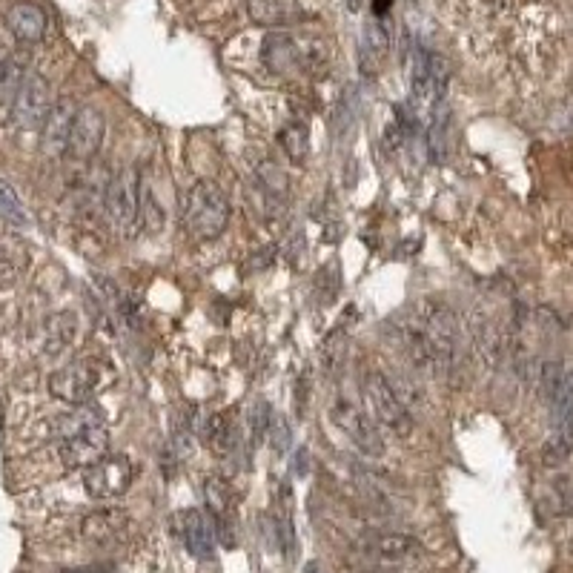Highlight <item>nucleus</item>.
Wrapping results in <instances>:
<instances>
[{
  "instance_id": "obj_1",
  "label": "nucleus",
  "mask_w": 573,
  "mask_h": 573,
  "mask_svg": "<svg viewBox=\"0 0 573 573\" xmlns=\"http://www.w3.org/2000/svg\"><path fill=\"white\" fill-rule=\"evenodd\" d=\"M407 313L425 330V336L442 359L445 379L453 382L465 364V327H462L459 316L447 307L445 301H433V298L416 301Z\"/></svg>"
},
{
  "instance_id": "obj_2",
  "label": "nucleus",
  "mask_w": 573,
  "mask_h": 573,
  "mask_svg": "<svg viewBox=\"0 0 573 573\" xmlns=\"http://www.w3.org/2000/svg\"><path fill=\"white\" fill-rule=\"evenodd\" d=\"M181 224L198 241H213L230 224V201L213 181H198L181 195Z\"/></svg>"
},
{
  "instance_id": "obj_3",
  "label": "nucleus",
  "mask_w": 573,
  "mask_h": 573,
  "mask_svg": "<svg viewBox=\"0 0 573 573\" xmlns=\"http://www.w3.org/2000/svg\"><path fill=\"white\" fill-rule=\"evenodd\" d=\"M364 396H367V404L373 410V416L379 419V425L387 427L393 436L399 439H410L413 430H416V419L410 416L404 399L396 393V387L384 379L382 373L370 370L364 376Z\"/></svg>"
},
{
  "instance_id": "obj_4",
  "label": "nucleus",
  "mask_w": 573,
  "mask_h": 573,
  "mask_svg": "<svg viewBox=\"0 0 573 573\" xmlns=\"http://www.w3.org/2000/svg\"><path fill=\"white\" fill-rule=\"evenodd\" d=\"M104 210L118 233H135L141 221V175L135 167L118 172L104 192Z\"/></svg>"
},
{
  "instance_id": "obj_5",
  "label": "nucleus",
  "mask_w": 573,
  "mask_h": 573,
  "mask_svg": "<svg viewBox=\"0 0 573 573\" xmlns=\"http://www.w3.org/2000/svg\"><path fill=\"white\" fill-rule=\"evenodd\" d=\"M98 387H101V364L92 359L72 361L58 373H52L49 379V393L58 402L72 404V407L89 402Z\"/></svg>"
},
{
  "instance_id": "obj_6",
  "label": "nucleus",
  "mask_w": 573,
  "mask_h": 573,
  "mask_svg": "<svg viewBox=\"0 0 573 573\" xmlns=\"http://www.w3.org/2000/svg\"><path fill=\"white\" fill-rule=\"evenodd\" d=\"M49 109H52V86L43 75H29L9 107V121L15 129H38L43 127Z\"/></svg>"
},
{
  "instance_id": "obj_7",
  "label": "nucleus",
  "mask_w": 573,
  "mask_h": 573,
  "mask_svg": "<svg viewBox=\"0 0 573 573\" xmlns=\"http://www.w3.org/2000/svg\"><path fill=\"white\" fill-rule=\"evenodd\" d=\"M135 479V467L127 456H104L101 462L86 467L84 488L92 499H115L124 496Z\"/></svg>"
},
{
  "instance_id": "obj_8",
  "label": "nucleus",
  "mask_w": 573,
  "mask_h": 573,
  "mask_svg": "<svg viewBox=\"0 0 573 573\" xmlns=\"http://www.w3.org/2000/svg\"><path fill=\"white\" fill-rule=\"evenodd\" d=\"M361 553L376 568H402L407 562L419 559L425 548L416 536H407V533H370L361 542Z\"/></svg>"
},
{
  "instance_id": "obj_9",
  "label": "nucleus",
  "mask_w": 573,
  "mask_h": 573,
  "mask_svg": "<svg viewBox=\"0 0 573 573\" xmlns=\"http://www.w3.org/2000/svg\"><path fill=\"white\" fill-rule=\"evenodd\" d=\"M333 419H336V425L350 436V442L359 447L361 453L376 456V459L382 456L384 453L382 433H379V427L373 425V419H370L367 413H361L356 404L339 402L333 407Z\"/></svg>"
},
{
  "instance_id": "obj_10",
  "label": "nucleus",
  "mask_w": 573,
  "mask_h": 573,
  "mask_svg": "<svg viewBox=\"0 0 573 573\" xmlns=\"http://www.w3.org/2000/svg\"><path fill=\"white\" fill-rule=\"evenodd\" d=\"M104 115L95 107H81L75 115V124H72V135H69V149L66 155L75 158V161H89L98 155V149L104 144Z\"/></svg>"
},
{
  "instance_id": "obj_11",
  "label": "nucleus",
  "mask_w": 573,
  "mask_h": 573,
  "mask_svg": "<svg viewBox=\"0 0 573 573\" xmlns=\"http://www.w3.org/2000/svg\"><path fill=\"white\" fill-rule=\"evenodd\" d=\"M75 115H78V107L72 98H61L55 101L46 121L41 127V149L43 155L49 158H58V155H66L69 149V135H72V124H75Z\"/></svg>"
},
{
  "instance_id": "obj_12",
  "label": "nucleus",
  "mask_w": 573,
  "mask_h": 573,
  "mask_svg": "<svg viewBox=\"0 0 573 573\" xmlns=\"http://www.w3.org/2000/svg\"><path fill=\"white\" fill-rule=\"evenodd\" d=\"M109 450V433L107 427H92L84 430L72 439L61 442V462L69 470H78V467H92L95 462H101Z\"/></svg>"
},
{
  "instance_id": "obj_13",
  "label": "nucleus",
  "mask_w": 573,
  "mask_h": 573,
  "mask_svg": "<svg viewBox=\"0 0 573 573\" xmlns=\"http://www.w3.org/2000/svg\"><path fill=\"white\" fill-rule=\"evenodd\" d=\"M467 333L473 339V347L479 353V359L488 367H496L502 356H505V330L502 324L493 319L490 313H470L467 316Z\"/></svg>"
},
{
  "instance_id": "obj_14",
  "label": "nucleus",
  "mask_w": 573,
  "mask_h": 573,
  "mask_svg": "<svg viewBox=\"0 0 573 573\" xmlns=\"http://www.w3.org/2000/svg\"><path fill=\"white\" fill-rule=\"evenodd\" d=\"M175 533L181 536L184 548L195 556V559H210L215 545V525L201 510H184L175 516Z\"/></svg>"
},
{
  "instance_id": "obj_15",
  "label": "nucleus",
  "mask_w": 573,
  "mask_h": 573,
  "mask_svg": "<svg viewBox=\"0 0 573 573\" xmlns=\"http://www.w3.org/2000/svg\"><path fill=\"white\" fill-rule=\"evenodd\" d=\"M6 26H9L15 41L32 46V43H41L46 38L49 21H46V12H43L41 6H35V3H15L6 12Z\"/></svg>"
},
{
  "instance_id": "obj_16",
  "label": "nucleus",
  "mask_w": 573,
  "mask_h": 573,
  "mask_svg": "<svg viewBox=\"0 0 573 573\" xmlns=\"http://www.w3.org/2000/svg\"><path fill=\"white\" fill-rule=\"evenodd\" d=\"M127 528V513L118 508L95 510L84 519V539L92 545H112L115 539H121V533Z\"/></svg>"
},
{
  "instance_id": "obj_17",
  "label": "nucleus",
  "mask_w": 573,
  "mask_h": 573,
  "mask_svg": "<svg viewBox=\"0 0 573 573\" xmlns=\"http://www.w3.org/2000/svg\"><path fill=\"white\" fill-rule=\"evenodd\" d=\"M264 64L270 66L273 72H290L301 64V49L287 32H270L264 38V49H261Z\"/></svg>"
},
{
  "instance_id": "obj_18",
  "label": "nucleus",
  "mask_w": 573,
  "mask_h": 573,
  "mask_svg": "<svg viewBox=\"0 0 573 573\" xmlns=\"http://www.w3.org/2000/svg\"><path fill=\"white\" fill-rule=\"evenodd\" d=\"M92 427H104V410L101 407H92V404H78V407H72L69 413H61L58 419H55V425H52V433L66 442V439H72V436H78V433H84V430H92Z\"/></svg>"
},
{
  "instance_id": "obj_19",
  "label": "nucleus",
  "mask_w": 573,
  "mask_h": 573,
  "mask_svg": "<svg viewBox=\"0 0 573 573\" xmlns=\"http://www.w3.org/2000/svg\"><path fill=\"white\" fill-rule=\"evenodd\" d=\"M387 46H390V38L384 32V26L379 21H370L361 32L359 43V64L364 75H373L382 61L387 58Z\"/></svg>"
},
{
  "instance_id": "obj_20",
  "label": "nucleus",
  "mask_w": 573,
  "mask_h": 573,
  "mask_svg": "<svg viewBox=\"0 0 573 573\" xmlns=\"http://www.w3.org/2000/svg\"><path fill=\"white\" fill-rule=\"evenodd\" d=\"M29 264V253L21 238H3L0 241V290L15 287Z\"/></svg>"
},
{
  "instance_id": "obj_21",
  "label": "nucleus",
  "mask_w": 573,
  "mask_h": 573,
  "mask_svg": "<svg viewBox=\"0 0 573 573\" xmlns=\"http://www.w3.org/2000/svg\"><path fill=\"white\" fill-rule=\"evenodd\" d=\"M26 55H6L0 58V104L15 101V95L21 92L23 81H26Z\"/></svg>"
},
{
  "instance_id": "obj_22",
  "label": "nucleus",
  "mask_w": 573,
  "mask_h": 573,
  "mask_svg": "<svg viewBox=\"0 0 573 573\" xmlns=\"http://www.w3.org/2000/svg\"><path fill=\"white\" fill-rule=\"evenodd\" d=\"M75 330H78V321L69 313H58L46 321V341H43L46 356H61L75 339Z\"/></svg>"
},
{
  "instance_id": "obj_23",
  "label": "nucleus",
  "mask_w": 573,
  "mask_h": 573,
  "mask_svg": "<svg viewBox=\"0 0 573 573\" xmlns=\"http://www.w3.org/2000/svg\"><path fill=\"white\" fill-rule=\"evenodd\" d=\"M296 15L293 0H250V18L258 26H281Z\"/></svg>"
},
{
  "instance_id": "obj_24",
  "label": "nucleus",
  "mask_w": 573,
  "mask_h": 573,
  "mask_svg": "<svg viewBox=\"0 0 573 573\" xmlns=\"http://www.w3.org/2000/svg\"><path fill=\"white\" fill-rule=\"evenodd\" d=\"M573 456V419L553 430V436L542 447V462L548 467L565 465Z\"/></svg>"
},
{
  "instance_id": "obj_25",
  "label": "nucleus",
  "mask_w": 573,
  "mask_h": 573,
  "mask_svg": "<svg viewBox=\"0 0 573 573\" xmlns=\"http://www.w3.org/2000/svg\"><path fill=\"white\" fill-rule=\"evenodd\" d=\"M548 410H551V419L556 427L573 419V367H565L562 379L556 384V393L548 402Z\"/></svg>"
},
{
  "instance_id": "obj_26",
  "label": "nucleus",
  "mask_w": 573,
  "mask_h": 573,
  "mask_svg": "<svg viewBox=\"0 0 573 573\" xmlns=\"http://www.w3.org/2000/svg\"><path fill=\"white\" fill-rule=\"evenodd\" d=\"M0 218L9 221V224H15V227H21V224L29 221V218H26V207H23V201L18 198V192L12 190L6 181H0Z\"/></svg>"
},
{
  "instance_id": "obj_27",
  "label": "nucleus",
  "mask_w": 573,
  "mask_h": 573,
  "mask_svg": "<svg viewBox=\"0 0 573 573\" xmlns=\"http://www.w3.org/2000/svg\"><path fill=\"white\" fill-rule=\"evenodd\" d=\"M278 141H281V149L290 155V161H296V164L304 161V155H307V141H310V138H307V127L290 124V127L278 135Z\"/></svg>"
},
{
  "instance_id": "obj_28",
  "label": "nucleus",
  "mask_w": 573,
  "mask_h": 573,
  "mask_svg": "<svg viewBox=\"0 0 573 573\" xmlns=\"http://www.w3.org/2000/svg\"><path fill=\"white\" fill-rule=\"evenodd\" d=\"M562 373H565V364H559V361H545L542 367H539V393H542V402L548 404L551 402V396L556 393V384L562 379Z\"/></svg>"
},
{
  "instance_id": "obj_29",
  "label": "nucleus",
  "mask_w": 573,
  "mask_h": 573,
  "mask_svg": "<svg viewBox=\"0 0 573 573\" xmlns=\"http://www.w3.org/2000/svg\"><path fill=\"white\" fill-rule=\"evenodd\" d=\"M207 502H210V510H213V519H227L224 513L230 508V490H227L224 482H218V479L207 482Z\"/></svg>"
},
{
  "instance_id": "obj_30",
  "label": "nucleus",
  "mask_w": 573,
  "mask_h": 573,
  "mask_svg": "<svg viewBox=\"0 0 573 573\" xmlns=\"http://www.w3.org/2000/svg\"><path fill=\"white\" fill-rule=\"evenodd\" d=\"M141 204H144V227H147L149 233H161V227H164V213H161L155 195H152L149 187H144V184H141Z\"/></svg>"
},
{
  "instance_id": "obj_31",
  "label": "nucleus",
  "mask_w": 573,
  "mask_h": 573,
  "mask_svg": "<svg viewBox=\"0 0 573 573\" xmlns=\"http://www.w3.org/2000/svg\"><path fill=\"white\" fill-rule=\"evenodd\" d=\"M267 433H270V445H273L276 453H287L290 445H293V427H290V422L284 416H273Z\"/></svg>"
},
{
  "instance_id": "obj_32",
  "label": "nucleus",
  "mask_w": 573,
  "mask_h": 573,
  "mask_svg": "<svg viewBox=\"0 0 573 573\" xmlns=\"http://www.w3.org/2000/svg\"><path fill=\"white\" fill-rule=\"evenodd\" d=\"M270 407L267 402H255L253 404V413H250V427H253V442H261L264 439V433L270 430Z\"/></svg>"
},
{
  "instance_id": "obj_33",
  "label": "nucleus",
  "mask_w": 573,
  "mask_h": 573,
  "mask_svg": "<svg viewBox=\"0 0 573 573\" xmlns=\"http://www.w3.org/2000/svg\"><path fill=\"white\" fill-rule=\"evenodd\" d=\"M307 462H310V453H307V450H298V456H296V473L298 476H304V473L310 470V465H307Z\"/></svg>"
},
{
  "instance_id": "obj_34",
  "label": "nucleus",
  "mask_w": 573,
  "mask_h": 573,
  "mask_svg": "<svg viewBox=\"0 0 573 573\" xmlns=\"http://www.w3.org/2000/svg\"><path fill=\"white\" fill-rule=\"evenodd\" d=\"M390 3H393V0H373V15H379V18H382L384 12L390 9Z\"/></svg>"
},
{
  "instance_id": "obj_35",
  "label": "nucleus",
  "mask_w": 573,
  "mask_h": 573,
  "mask_svg": "<svg viewBox=\"0 0 573 573\" xmlns=\"http://www.w3.org/2000/svg\"><path fill=\"white\" fill-rule=\"evenodd\" d=\"M304 573H321L319 562H307V565H304Z\"/></svg>"
}]
</instances>
